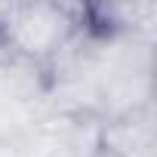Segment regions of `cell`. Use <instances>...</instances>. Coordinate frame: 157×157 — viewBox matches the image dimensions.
Listing matches in <instances>:
<instances>
[{
    "label": "cell",
    "instance_id": "obj_2",
    "mask_svg": "<svg viewBox=\"0 0 157 157\" xmlns=\"http://www.w3.org/2000/svg\"><path fill=\"white\" fill-rule=\"evenodd\" d=\"M99 145L120 154V157H157V136H154V114L151 105L114 120H102Z\"/></svg>",
    "mask_w": 157,
    "mask_h": 157
},
{
    "label": "cell",
    "instance_id": "obj_4",
    "mask_svg": "<svg viewBox=\"0 0 157 157\" xmlns=\"http://www.w3.org/2000/svg\"><path fill=\"white\" fill-rule=\"evenodd\" d=\"M93 157H120V154H114V151H108V148H102V145H99Z\"/></svg>",
    "mask_w": 157,
    "mask_h": 157
},
{
    "label": "cell",
    "instance_id": "obj_1",
    "mask_svg": "<svg viewBox=\"0 0 157 157\" xmlns=\"http://www.w3.org/2000/svg\"><path fill=\"white\" fill-rule=\"evenodd\" d=\"M77 10L68 3H13L0 46L34 65H46L77 31Z\"/></svg>",
    "mask_w": 157,
    "mask_h": 157
},
{
    "label": "cell",
    "instance_id": "obj_3",
    "mask_svg": "<svg viewBox=\"0 0 157 157\" xmlns=\"http://www.w3.org/2000/svg\"><path fill=\"white\" fill-rule=\"evenodd\" d=\"M40 157H77V154H74V151H71L68 145H62V142H56V145H49V148H46V151H43Z\"/></svg>",
    "mask_w": 157,
    "mask_h": 157
}]
</instances>
